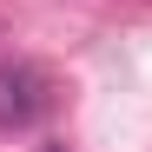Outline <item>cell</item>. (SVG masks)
I'll return each instance as SVG.
<instances>
[{
    "label": "cell",
    "mask_w": 152,
    "mask_h": 152,
    "mask_svg": "<svg viewBox=\"0 0 152 152\" xmlns=\"http://www.w3.org/2000/svg\"><path fill=\"white\" fill-rule=\"evenodd\" d=\"M46 106H53V93H46V73L27 66V60H0V132H20V126H33Z\"/></svg>",
    "instance_id": "1"
}]
</instances>
